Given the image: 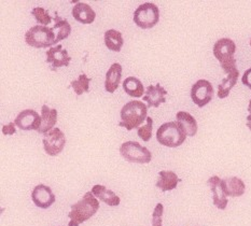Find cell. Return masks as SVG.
I'll list each match as a JSON object with an SVG mask.
<instances>
[{
  "label": "cell",
  "mask_w": 251,
  "mask_h": 226,
  "mask_svg": "<svg viewBox=\"0 0 251 226\" xmlns=\"http://www.w3.org/2000/svg\"><path fill=\"white\" fill-rule=\"evenodd\" d=\"M100 209V201L93 195L92 192H87L81 200L72 206L68 218L70 221L68 226H79L91 219Z\"/></svg>",
  "instance_id": "6da1fadb"
},
{
  "label": "cell",
  "mask_w": 251,
  "mask_h": 226,
  "mask_svg": "<svg viewBox=\"0 0 251 226\" xmlns=\"http://www.w3.org/2000/svg\"><path fill=\"white\" fill-rule=\"evenodd\" d=\"M148 114V106L145 102L139 100H132L125 103L121 109V122L119 126L125 127L127 130H132L134 128H138L139 126L147 120Z\"/></svg>",
  "instance_id": "7a4b0ae2"
},
{
  "label": "cell",
  "mask_w": 251,
  "mask_h": 226,
  "mask_svg": "<svg viewBox=\"0 0 251 226\" xmlns=\"http://www.w3.org/2000/svg\"><path fill=\"white\" fill-rule=\"evenodd\" d=\"M183 126L177 122H167L161 125L156 131V140L167 148H178L187 139Z\"/></svg>",
  "instance_id": "3957f363"
},
{
  "label": "cell",
  "mask_w": 251,
  "mask_h": 226,
  "mask_svg": "<svg viewBox=\"0 0 251 226\" xmlns=\"http://www.w3.org/2000/svg\"><path fill=\"white\" fill-rule=\"evenodd\" d=\"M236 51V45L230 38H222L214 46V55L219 60L221 68L226 74H230L236 68V59L234 54Z\"/></svg>",
  "instance_id": "277c9868"
},
{
  "label": "cell",
  "mask_w": 251,
  "mask_h": 226,
  "mask_svg": "<svg viewBox=\"0 0 251 226\" xmlns=\"http://www.w3.org/2000/svg\"><path fill=\"white\" fill-rule=\"evenodd\" d=\"M55 32L53 28L47 26L36 25L32 26L25 34V41L27 45L32 48H50L55 45Z\"/></svg>",
  "instance_id": "5b68a950"
},
{
  "label": "cell",
  "mask_w": 251,
  "mask_h": 226,
  "mask_svg": "<svg viewBox=\"0 0 251 226\" xmlns=\"http://www.w3.org/2000/svg\"><path fill=\"white\" fill-rule=\"evenodd\" d=\"M160 10L154 3L146 2L140 4L134 12L135 24L143 29L153 28L159 23Z\"/></svg>",
  "instance_id": "8992f818"
},
{
  "label": "cell",
  "mask_w": 251,
  "mask_h": 226,
  "mask_svg": "<svg viewBox=\"0 0 251 226\" xmlns=\"http://www.w3.org/2000/svg\"><path fill=\"white\" fill-rule=\"evenodd\" d=\"M120 154L125 161L129 163L148 164L152 159L151 152L137 141L124 142L120 147Z\"/></svg>",
  "instance_id": "52a82bcc"
},
{
  "label": "cell",
  "mask_w": 251,
  "mask_h": 226,
  "mask_svg": "<svg viewBox=\"0 0 251 226\" xmlns=\"http://www.w3.org/2000/svg\"><path fill=\"white\" fill-rule=\"evenodd\" d=\"M214 97V87L207 80H199L191 89V98L199 108L207 106Z\"/></svg>",
  "instance_id": "ba28073f"
},
{
  "label": "cell",
  "mask_w": 251,
  "mask_h": 226,
  "mask_svg": "<svg viewBox=\"0 0 251 226\" xmlns=\"http://www.w3.org/2000/svg\"><path fill=\"white\" fill-rule=\"evenodd\" d=\"M65 145H66V137L59 128H53L43 137L45 151L50 156H57L64 150Z\"/></svg>",
  "instance_id": "9c48e42d"
},
{
  "label": "cell",
  "mask_w": 251,
  "mask_h": 226,
  "mask_svg": "<svg viewBox=\"0 0 251 226\" xmlns=\"http://www.w3.org/2000/svg\"><path fill=\"white\" fill-rule=\"evenodd\" d=\"M15 125L22 130H32L38 131L40 127L41 117L37 111L32 109H26L21 111L14 121Z\"/></svg>",
  "instance_id": "30bf717a"
},
{
  "label": "cell",
  "mask_w": 251,
  "mask_h": 226,
  "mask_svg": "<svg viewBox=\"0 0 251 226\" xmlns=\"http://www.w3.org/2000/svg\"><path fill=\"white\" fill-rule=\"evenodd\" d=\"M47 63L51 66V69L55 71L61 67H68L72 57L68 55L67 50L63 49L62 46H56L47 51Z\"/></svg>",
  "instance_id": "8fae6325"
},
{
  "label": "cell",
  "mask_w": 251,
  "mask_h": 226,
  "mask_svg": "<svg viewBox=\"0 0 251 226\" xmlns=\"http://www.w3.org/2000/svg\"><path fill=\"white\" fill-rule=\"evenodd\" d=\"M31 200L38 208L48 209L55 202V195L50 186L38 184L31 192Z\"/></svg>",
  "instance_id": "7c38bea8"
},
{
  "label": "cell",
  "mask_w": 251,
  "mask_h": 226,
  "mask_svg": "<svg viewBox=\"0 0 251 226\" xmlns=\"http://www.w3.org/2000/svg\"><path fill=\"white\" fill-rule=\"evenodd\" d=\"M221 179L218 176H212L207 181V184L209 185L210 190L212 192V201H214V205L220 209V210H225L227 206V198L223 187L221 184Z\"/></svg>",
  "instance_id": "4fadbf2b"
},
{
  "label": "cell",
  "mask_w": 251,
  "mask_h": 226,
  "mask_svg": "<svg viewBox=\"0 0 251 226\" xmlns=\"http://www.w3.org/2000/svg\"><path fill=\"white\" fill-rule=\"evenodd\" d=\"M166 90L163 86H161V84L157 83L154 86L149 85L147 87L145 96L143 98L148 103V108H159L162 103L166 101Z\"/></svg>",
  "instance_id": "5bb4252c"
},
{
  "label": "cell",
  "mask_w": 251,
  "mask_h": 226,
  "mask_svg": "<svg viewBox=\"0 0 251 226\" xmlns=\"http://www.w3.org/2000/svg\"><path fill=\"white\" fill-rule=\"evenodd\" d=\"M57 122V111L55 109H50L47 104H43L41 108V123L38 129L39 134H47L52 130Z\"/></svg>",
  "instance_id": "9a60e30c"
},
{
  "label": "cell",
  "mask_w": 251,
  "mask_h": 226,
  "mask_svg": "<svg viewBox=\"0 0 251 226\" xmlns=\"http://www.w3.org/2000/svg\"><path fill=\"white\" fill-rule=\"evenodd\" d=\"M122 79V66L119 63H114L110 66V68L107 71L105 89L108 93H114L120 85V82Z\"/></svg>",
  "instance_id": "2e32d148"
},
{
  "label": "cell",
  "mask_w": 251,
  "mask_h": 226,
  "mask_svg": "<svg viewBox=\"0 0 251 226\" xmlns=\"http://www.w3.org/2000/svg\"><path fill=\"white\" fill-rule=\"evenodd\" d=\"M73 16L81 24H92L95 21L96 13L87 3L78 2L73 9Z\"/></svg>",
  "instance_id": "e0dca14e"
},
{
  "label": "cell",
  "mask_w": 251,
  "mask_h": 226,
  "mask_svg": "<svg viewBox=\"0 0 251 226\" xmlns=\"http://www.w3.org/2000/svg\"><path fill=\"white\" fill-rule=\"evenodd\" d=\"M91 192L96 198H98L102 202H105L108 206L116 207L119 206L120 201H120V197L116 195V193L112 192L111 190H108L106 186L100 184H96L93 186Z\"/></svg>",
  "instance_id": "ac0fdd59"
},
{
  "label": "cell",
  "mask_w": 251,
  "mask_h": 226,
  "mask_svg": "<svg viewBox=\"0 0 251 226\" xmlns=\"http://www.w3.org/2000/svg\"><path fill=\"white\" fill-rule=\"evenodd\" d=\"M221 184L226 195L231 197L242 196L244 195L245 190H246V185H245L244 181L237 177H231L222 180Z\"/></svg>",
  "instance_id": "d6986e66"
},
{
  "label": "cell",
  "mask_w": 251,
  "mask_h": 226,
  "mask_svg": "<svg viewBox=\"0 0 251 226\" xmlns=\"http://www.w3.org/2000/svg\"><path fill=\"white\" fill-rule=\"evenodd\" d=\"M179 182L180 179L174 172L162 170L159 173V180L156 182V187H159L162 192H168L176 189Z\"/></svg>",
  "instance_id": "ffe728a7"
},
{
  "label": "cell",
  "mask_w": 251,
  "mask_h": 226,
  "mask_svg": "<svg viewBox=\"0 0 251 226\" xmlns=\"http://www.w3.org/2000/svg\"><path fill=\"white\" fill-rule=\"evenodd\" d=\"M238 76H239L238 69H235L234 71H232V73L228 74L226 78L223 79L221 83L219 84V86H218V93H217L218 97L220 99L226 98L228 96V94H230L231 90L237 83Z\"/></svg>",
  "instance_id": "44dd1931"
},
{
  "label": "cell",
  "mask_w": 251,
  "mask_h": 226,
  "mask_svg": "<svg viewBox=\"0 0 251 226\" xmlns=\"http://www.w3.org/2000/svg\"><path fill=\"white\" fill-rule=\"evenodd\" d=\"M123 90L128 96L134 98L143 97L145 93V87L141 81L135 76H128L123 82Z\"/></svg>",
  "instance_id": "7402d4cb"
},
{
  "label": "cell",
  "mask_w": 251,
  "mask_h": 226,
  "mask_svg": "<svg viewBox=\"0 0 251 226\" xmlns=\"http://www.w3.org/2000/svg\"><path fill=\"white\" fill-rule=\"evenodd\" d=\"M176 118L178 122L183 126L185 129V133L189 137H193L198 133V122L191 115L190 113L185 111H179L176 114Z\"/></svg>",
  "instance_id": "603a6c76"
},
{
  "label": "cell",
  "mask_w": 251,
  "mask_h": 226,
  "mask_svg": "<svg viewBox=\"0 0 251 226\" xmlns=\"http://www.w3.org/2000/svg\"><path fill=\"white\" fill-rule=\"evenodd\" d=\"M54 24L53 30L55 32V45L58 43L59 41H62L64 39H66L67 37H69L70 32H72V26H70L69 22L64 20L62 18L57 16V14H55V18H54Z\"/></svg>",
  "instance_id": "cb8c5ba5"
},
{
  "label": "cell",
  "mask_w": 251,
  "mask_h": 226,
  "mask_svg": "<svg viewBox=\"0 0 251 226\" xmlns=\"http://www.w3.org/2000/svg\"><path fill=\"white\" fill-rule=\"evenodd\" d=\"M123 37L120 31L116 29H109L105 32V45L113 52H120L123 47Z\"/></svg>",
  "instance_id": "d4e9b609"
},
{
  "label": "cell",
  "mask_w": 251,
  "mask_h": 226,
  "mask_svg": "<svg viewBox=\"0 0 251 226\" xmlns=\"http://www.w3.org/2000/svg\"><path fill=\"white\" fill-rule=\"evenodd\" d=\"M92 79L87 78L85 74H82L79 75V78L77 80H74L70 82V86L73 87L75 95L77 96H80L82 95V94L85 92V93H89L90 91V82H91Z\"/></svg>",
  "instance_id": "484cf974"
},
{
  "label": "cell",
  "mask_w": 251,
  "mask_h": 226,
  "mask_svg": "<svg viewBox=\"0 0 251 226\" xmlns=\"http://www.w3.org/2000/svg\"><path fill=\"white\" fill-rule=\"evenodd\" d=\"M31 14L34 18L36 19V21L42 26H47L51 23V16L49 14L48 11L43 8H35L32 9Z\"/></svg>",
  "instance_id": "4316f807"
},
{
  "label": "cell",
  "mask_w": 251,
  "mask_h": 226,
  "mask_svg": "<svg viewBox=\"0 0 251 226\" xmlns=\"http://www.w3.org/2000/svg\"><path fill=\"white\" fill-rule=\"evenodd\" d=\"M152 127H153V121H152L151 118H147V124L143 127H139L137 134L139 138H141L144 141L148 142L151 140L152 137Z\"/></svg>",
  "instance_id": "83f0119b"
},
{
  "label": "cell",
  "mask_w": 251,
  "mask_h": 226,
  "mask_svg": "<svg viewBox=\"0 0 251 226\" xmlns=\"http://www.w3.org/2000/svg\"><path fill=\"white\" fill-rule=\"evenodd\" d=\"M163 212H164V207H163L162 203H157L154 208L153 214H152V226H163L162 225Z\"/></svg>",
  "instance_id": "f1b7e54d"
},
{
  "label": "cell",
  "mask_w": 251,
  "mask_h": 226,
  "mask_svg": "<svg viewBox=\"0 0 251 226\" xmlns=\"http://www.w3.org/2000/svg\"><path fill=\"white\" fill-rule=\"evenodd\" d=\"M242 82L245 86H247L248 89L251 90V68L245 71L242 76Z\"/></svg>",
  "instance_id": "f546056e"
},
{
  "label": "cell",
  "mask_w": 251,
  "mask_h": 226,
  "mask_svg": "<svg viewBox=\"0 0 251 226\" xmlns=\"http://www.w3.org/2000/svg\"><path fill=\"white\" fill-rule=\"evenodd\" d=\"M16 133L15 129V123L11 122L7 125H4L2 127V134L3 135H14Z\"/></svg>",
  "instance_id": "4dcf8cb0"
},
{
  "label": "cell",
  "mask_w": 251,
  "mask_h": 226,
  "mask_svg": "<svg viewBox=\"0 0 251 226\" xmlns=\"http://www.w3.org/2000/svg\"><path fill=\"white\" fill-rule=\"evenodd\" d=\"M248 112H249V115L247 117V127L251 130V99L249 101V106H248Z\"/></svg>",
  "instance_id": "1f68e13d"
},
{
  "label": "cell",
  "mask_w": 251,
  "mask_h": 226,
  "mask_svg": "<svg viewBox=\"0 0 251 226\" xmlns=\"http://www.w3.org/2000/svg\"><path fill=\"white\" fill-rule=\"evenodd\" d=\"M250 47H251V39H250Z\"/></svg>",
  "instance_id": "d6a6232c"
}]
</instances>
